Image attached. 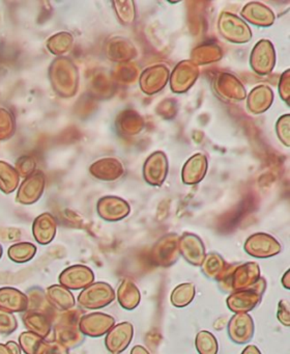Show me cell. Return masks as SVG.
<instances>
[{"mask_svg": "<svg viewBox=\"0 0 290 354\" xmlns=\"http://www.w3.org/2000/svg\"><path fill=\"white\" fill-rule=\"evenodd\" d=\"M114 291L108 283H97L90 287L86 288L82 293L79 295V304L83 308H101L108 306L110 302L113 301Z\"/></svg>", "mask_w": 290, "mask_h": 354, "instance_id": "cell-1", "label": "cell"}, {"mask_svg": "<svg viewBox=\"0 0 290 354\" xmlns=\"http://www.w3.org/2000/svg\"><path fill=\"white\" fill-rule=\"evenodd\" d=\"M45 188V175L43 171H35L25 178L17 194V202L23 205L35 204L39 200Z\"/></svg>", "mask_w": 290, "mask_h": 354, "instance_id": "cell-2", "label": "cell"}, {"mask_svg": "<svg viewBox=\"0 0 290 354\" xmlns=\"http://www.w3.org/2000/svg\"><path fill=\"white\" fill-rule=\"evenodd\" d=\"M95 275L88 267L82 265L70 267L60 274L59 281L68 289H82L93 283Z\"/></svg>", "mask_w": 290, "mask_h": 354, "instance_id": "cell-3", "label": "cell"}, {"mask_svg": "<svg viewBox=\"0 0 290 354\" xmlns=\"http://www.w3.org/2000/svg\"><path fill=\"white\" fill-rule=\"evenodd\" d=\"M28 308V296L12 287L0 288V310L14 314Z\"/></svg>", "mask_w": 290, "mask_h": 354, "instance_id": "cell-4", "label": "cell"}, {"mask_svg": "<svg viewBox=\"0 0 290 354\" xmlns=\"http://www.w3.org/2000/svg\"><path fill=\"white\" fill-rule=\"evenodd\" d=\"M114 324V319L102 313H93L81 319L80 330L90 337H101L107 333Z\"/></svg>", "mask_w": 290, "mask_h": 354, "instance_id": "cell-5", "label": "cell"}, {"mask_svg": "<svg viewBox=\"0 0 290 354\" xmlns=\"http://www.w3.org/2000/svg\"><path fill=\"white\" fill-rule=\"evenodd\" d=\"M32 234L35 241L47 245L55 237L56 221L50 213H43L33 221Z\"/></svg>", "mask_w": 290, "mask_h": 354, "instance_id": "cell-6", "label": "cell"}, {"mask_svg": "<svg viewBox=\"0 0 290 354\" xmlns=\"http://www.w3.org/2000/svg\"><path fill=\"white\" fill-rule=\"evenodd\" d=\"M133 326L130 323H122L114 327L106 337V346L112 353L118 354L128 347L132 339Z\"/></svg>", "mask_w": 290, "mask_h": 354, "instance_id": "cell-7", "label": "cell"}, {"mask_svg": "<svg viewBox=\"0 0 290 354\" xmlns=\"http://www.w3.org/2000/svg\"><path fill=\"white\" fill-rule=\"evenodd\" d=\"M97 211L102 218L109 221H119L124 218L128 212V207L126 202L117 198H102L97 206Z\"/></svg>", "mask_w": 290, "mask_h": 354, "instance_id": "cell-8", "label": "cell"}, {"mask_svg": "<svg viewBox=\"0 0 290 354\" xmlns=\"http://www.w3.org/2000/svg\"><path fill=\"white\" fill-rule=\"evenodd\" d=\"M23 323L30 333L46 337L49 335L51 324L45 313L35 312V310H25L23 315Z\"/></svg>", "mask_w": 290, "mask_h": 354, "instance_id": "cell-9", "label": "cell"}, {"mask_svg": "<svg viewBox=\"0 0 290 354\" xmlns=\"http://www.w3.org/2000/svg\"><path fill=\"white\" fill-rule=\"evenodd\" d=\"M91 174L102 180H115L122 174V165L115 159H103L91 165Z\"/></svg>", "mask_w": 290, "mask_h": 354, "instance_id": "cell-10", "label": "cell"}, {"mask_svg": "<svg viewBox=\"0 0 290 354\" xmlns=\"http://www.w3.org/2000/svg\"><path fill=\"white\" fill-rule=\"evenodd\" d=\"M48 301L59 310H68L74 306L75 300L70 292L61 286L53 285L47 289Z\"/></svg>", "mask_w": 290, "mask_h": 354, "instance_id": "cell-11", "label": "cell"}, {"mask_svg": "<svg viewBox=\"0 0 290 354\" xmlns=\"http://www.w3.org/2000/svg\"><path fill=\"white\" fill-rule=\"evenodd\" d=\"M20 176L14 167L4 161H0V190L3 194H12L18 187Z\"/></svg>", "mask_w": 290, "mask_h": 354, "instance_id": "cell-12", "label": "cell"}, {"mask_svg": "<svg viewBox=\"0 0 290 354\" xmlns=\"http://www.w3.org/2000/svg\"><path fill=\"white\" fill-rule=\"evenodd\" d=\"M19 343L20 348L25 354H41L45 350L47 342L43 337L30 333L25 331L19 337Z\"/></svg>", "mask_w": 290, "mask_h": 354, "instance_id": "cell-13", "label": "cell"}, {"mask_svg": "<svg viewBox=\"0 0 290 354\" xmlns=\"http://www.w3.org/2000/svg\"><path fill=\"white\" fill-rule=\"evenodd\" d=\"M35 254H37V248L29 242L14 244L8 250V258L16 263L29 262Z\"/></svg>", "mask_w": 290, "mask_h": 354, "instance_id": "cell-14", "label": "cell"}, {"mask_svg": "<svg viewBox=\"0 0 290 354\" xmlns=\"http://www.w3.org/2000/svg\"><path fill=\"white\" fill-rule=\"evenodd\" d=\"M72 43V37L68 32H59L48 40L47 47L50 53L59 55L66 53Z\"/></svg>", "mask_w": 290, "mask_h": 354, "instance_id": "cell-15", "label": "cell"}, {"mask_svg": "<svg viewBox=\"0 0 290 354\" xmlns=\"http://www.w3.org/2000/svg\"><path fill=\"white\" fill-rule=\"evenodd\" d=\"M16 131L14 117L8 109L0 107V140H8Z\"/></svg>", "mask_w": 290, "mask_h": 354, "instance_id": "cell-16", "label": "cell"}, {"mask_svg": "<svg viewBox=\"0 0 290 354\" xmlns=\"http://www.w3.org/2000/svg\"><path fill=\"white\" fill-rule=\"evenodd\" d=\"M35 167H37V163L32 157L23 156L17 160L14 169L20 177L27 178L35 173Z\"/></svg>", "mask_w": 290, "mask_h": 354, "instance_id": "cell-17", "label": "cell"}, {"mask_svg": "<svg viewBox=\"0 0 290 354\" xmlns=\"http://www.w3.org/2000/svg\"><path fill=\"white\" fill-rule=\"evenodd\" d=\"M18 327L16 317L10 313L0 310V333L10 335L14 333Z\"/></svg>", "mask_w": 290, "mask_h": 354, "instance_id": "cell-18", "label": "cell"}, {"mask_svg": "<svg viewBox=\"0 0 290 354\" xmlns=\"http://www.w3.org/2000/svg\"><path fill=\"white\" fill-rule=\"evenodd\" d=\"M41 354H68V349L59 343H47Z\"/></svg>", "mask_w": 290, "mask_h": 354, "instance_id": "cell-19", "label": "cell"}, {"mask_svg": "<svg viewBox=\"0 0 290 354\" xmlns=\"http://www.w3.org/2000/svg\"><path fill=\"white\" fill-rule=\"evenodd\" d=\"M8 346V349L10 350L12 354H21V348L18 344L14 343V342L10 341L6 344Z\"/></svg>", "mask_w": 290, "mask_h": 354, "instance_id": "cell-20", "label": "cell"}, {"mask_svg": "<svg viewBox=\"0 0 290 354\" xmlns=\"http://www.w3.org/2000/svg\"><path fill=\"white\" fill-rule=\"evenodd\" d=\"M0 354H12L6 344L0 343Z\"/></svg>", "mask_w": 290, "mask_h": 354, "instance_id": "cell-21", "label": "cell"}, {"mask_svg": "<svg viewBox=\"0 0 290 354\" xmlns=\"http://www.w3.org/2000/svg\"><path fill=\"white\" fill-rule=\"evenodd\" d=\"M2 254H3V250H2V246L0 245V258H1Z\"/></svg>", "mask_w": 290, "mask_h": 354, "instance_id": "cell-22", "label": "cell"}]
</instances>
